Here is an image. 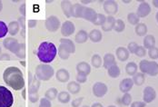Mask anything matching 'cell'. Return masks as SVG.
I'll return each instance as SVG.
<instances>
[{
    "instance_id": "d590c367",
    "label": "cell",
    "mask_w": 158,
    "mask_h": 107,
    "mask_svg": "<svg viewBox=\"0 0 158 107\" xmlns=\"http://www.w3.org/2000/svg\"><path fill=\"white\" fill-rule=\"evenodd\" d=\"M121 103L122 105L128 106L132 104V95L129 93H124V95L122 96V99H121Z\"/></svg>"
},
{
    "instance_id": "c3c4849f",
    "label": "cell",
    "mask_w": 158,
    "mask_h": 107,
    "mask_svg": "<svg viewBox=\"0 0 158 107\" xmlns=\"http://www.w3.org/2000/svg\"><path fill=\"white\" fill-rule=\"evenodd\" d=\"M91 107H104V106H103V105H101V104H99V103H95V104H94V105H93Z\"/></svg>"
},
{
    "instance_id": "9a60e30c",
    "label": "cell",
    "mask_w": 158,
    "mask_h": 107,
    "mask_svg": "<svg viewBox=\"0 0 158 107\" xmlns=\"http://www.w3.org/2000/svg\"><path fill=\"white\" fill-rule=\"evenodd\" d=\"M77 74H83V75L88 76L91 73V66L86 62H80L77 65Z\"/></svg>"
},
{
    "instance_id": "52a82bcc",
    "label": "cell",
    "mask_w": 158,
    "mask_h": 107,
    "mask_svg": "<svg viewBox=\"0 0 158 107\" xmlns=\"http://www.w3.org/2000/svg\"><path fill=\"white\" fill-rule=\"evenodd\" d=\"M156 97V92L152 86H146L143 90V99L145 104H150L152 103Z\"/></svg>"
},
{
    "instance_id": "484cf974",
    "label": "cell",
    "mask_w": 158,
    "mask_h": 107,
    "mask_svg": "<svg viewBox=\"0 0 158 107\" xmlns=\"http://www.w3.org/2000/svg\"><path fill=\"white\" fill-rule=\"evenodd\" d=\"M107 73H108V76L112 77V78H117V77L120 76L121 71H120L119 66L115 64L112 65V66H110L107 69Z\"/></svg>"
},
{
    "instance_id": "4fadbf2b",
    "label": "cell",
    "mask_w": 158,
    "mask_h": 107,
    "mask_svg": "<svg viewBox=\"0 0 158 107\" xmlns=\"http://www.w3.org/2000/svg\"><path fill=\"white\" fill-rule=\"evenodd\" d=\"M134 86V82L132 78L123 79L119 84V89L122 93H128Z\"/></svg>"
},
{
    "instance_id": "8992f818",
    "label": "cell",
    "mask_w": 158,
    "mask_h": 107,
    "mask_svg": "<svg viewBox=\"0 0 158 107\" xmlns=\"http://www.w3.org/2000/svg\"><path fill=\"white\" fill-rule=\"evenodd\" d=\"M108 91V87L106 84L101 82H96L93 85V93L96 97H103L106 94Z\"/></svg>"
},
{
    "instance_id": "277c9868",
    "label": "cell",
    "mask_w": 158,
    "mask_h": 107,
    "mask_svg": "<svg viewBox=\"0 0 158 107\" xmlns=\"http://www.w3.org/2000/svg\"><path fill=\"white\" fill-rule=\"evenodd\" d=\"M14 103L12 93L6 87L0 85V107H11Z\"/></svg>"
},
{
    "instance_id": "7a4b0ae2",
    "label": "cell",
    "mask_w": 158,
    "mask_h": 107,
    "mask_svg": "<svg viewBox=\"0 0 158 107\" xmlns=\"http://www.w3.org/2000/svg\"><path fill=\"white\" fill-rule=\"evenodd\" d=\"M57 54L56 46L51 42H43L40 44L37 50V57L42 63H51Z\"/></svg>"
},
{
    "instance_id": "6da1fadb",
    "label": "cell",
    "mask_w": 158,
    "mask_h": 107,
    "mask_svg": "<svg viewBox=\"0 0 158 107\" xmlns=\"http://www.w3.org/2000/svg\"><path fill=\"white\" fill-rule=\"evenodd\" d=\"M4 81L5 83L15 90H20L25 85L24 76L20 69L17 67H8L4 72Z\"/></svg>"
},
{
    "instance_id": "8fae6325",
    "label": "cell",
    "mask_w": 158,
    "mask_h": 107,
    "mask_svg": "<svg viewBox=\"0 0 158 107\" xmlns=\"http://www.w3.org/2000/svg\"><path fill=\"white\" fill-rule=\"evenodd\" d=\"M46 26L48 30L55 32L60 27V20L56 16H50L46 22Z\"/></svg>"
},
{
    "instance_id": "30bf717a",
    "label": "cell",
    "mask_w": 158,
    "mask_h": 107,
    "mask_svg": "<svg viewBox=\"0 0 158 107\" xmlns=\"http://www.w3.org/2000/svg\"><path fill=\"white\" fill-rule=\"evenodd\" d=\"M150 13H151L150 5L147 2H141V4L137 8V12L135 14L138 15L139 18H142V17H146Z\"/></svg>"
},
{
    "instance_id": "2e32d148",
    "label": "cell",
    "mask_w": 158,
    "mask_h": 107,
    "mask_svg": "<svg viewBox=\"0 0 158 107\" xmlns=\"http://www.w3.org/2000/svg\"><path fill=\"white\" fill-rule=\"evenodd\" d=\"M60 45H62L68 51L69 54H74L76 52V46H75L74 42L68 38L60 39Z\"/></svg>"
},
{
    "instance_id": "f546056e",
    "label": "cell",
    "mask_w": 158,
    "mask_h": 107,
    "mask_svg": "<svg viewBox=\"0 0 158 107\" xmlns=\"http://www.w3.org/2000/svg\"><path fill=\"white\" fill-rule=\"evenodd\" d=\"M127 21L130 25L132 26H136L139 24L140 18L138 17V15H136L135 13H129L127 15Z\"/></svg>"
},
{
    "instance_id": "603a6c76",
    "label": "cell",
    "mask_w": 158,
    "mask_h": 107,
    "mask_svg": "<svg viewBox=\"0 0 158 107\" xmlns=\"http://www.w3.org/2000/svg\"><path fill=\"white\" fill-rule=\"evenodd\" d=\"M70 76H69V73L66 69H60L57 71L56 73V79L62 83H65L69 80Z\"/></svg>"
},
{
    "instance_id": "816d5d0a",
    "label": "cell",
    "mask_w": 158,
    "mask_h": 107,
    "mask_svg": "<svg viewBox=\"0 0 158 107\" xmlns=\"http://www.w3.org/2000/svg\"><path fill=\"white\" fill-rule=\"evenodd\" d=\"M124 3H130V1H123Z\"/></svg>"
},
{
    "instance_id": "4dcf8cb0",
    "label": "cell",
    "mask_w": 158,
    "mask_h": 107,
    "mask_svg": "<svg viewBox=\"0 0 158 107\" xmlns=\"http://www.w3.org/2000/svg\"><path fill=\"white\" fill-rule=\"evenodd\" d=\"M126 29V24L122 19H117L115 20L114 26V30L117 33H121Z\"/></svg>"
},
{
    "instance_id": "d6986e66",
    "label": "cell",
    "mask_w": 158,
    "mask_h": 107,
    "mask_svg": "<svg viewBox=\"0 0 158 107\" xmlns=\"http://www.w3.org/2000/svg\"><path fill=\"white\" fill-rule=\"evenodd\" d=\"M115 57L113 54L108 53V54H106L105 56H104V62H103V66L106 68V69H108L110 66L115 64Z\"/></svg>"
},
{
    "instance_id": "bcb514c9",
    "label": "cell",
    "mask_w": 158,
    "mask_h": 107,
    "mask_svg": "<svg viewBox=\"0 0 158 107\" xmlns=\"http://www.w3.org/2000/svg\"><path fill=\"white\" fill-rule=\"evenodd\" d=\"M10 27H12V30H11V34L12 35H15L17 30H18V28H17V24L16 23H12L11 25H10Z\"/></svg>"
},
{
    "instance_id": "d4e9b609",
    "label": "cell",
    "mask_w": 158,
    "mask_h": 107,
    "mask_svg": "<svg viewBox=\"0 0 158 107\" xmlns=\"http://www.w3.org/2000/svg\"><path fill=\"white\" fill-rule=\"evenodd\" d=\"M132 79H133L134 84H136L137 86H141L145 82V76L144 74L140 72V73H136Z\"/></svg>"
},
{
    "instance_id": "7bdbcfd3",
    "label": "cell",
    "mask_w": 158,
    "mask_h": 107,
    "mask_svg": "<svg viewBox=\"0 0 158 107\" xmlns=\"http://www.w3.org/2000/svg\"><path fill=\"white\" fill-rule=\"evenodd\" d=\"M83 100H84V97H79V98H77V99L73 100L72 104H71L72 107H79V105L82 104Z\"/></svg>"
},
{
    "instance_id": "db71d44e",
    "label": "cell",
    "mask_w": 158,
    "mask_h": 107,
    "mask_svg": "<svg viewBox=\"0 0 158 107\" xmlns=\"http://www.w3.org/2000/svg\"><path fill=\"white\" fill-rule=\"evenodd\" d=\"M83 107H89V106H87V105H84Z\"/></svg>"
},
{
    "instance_id": "836d02e7",
    "label": "cell",
    "mask_w": 158,
    "mask_h": 107,
    "mask_svg": "<svg viewBox=\"0 0 158 107\" xmlns=\"http://www.w3.org/2000/svg\"><path fill=\"white\" fill-rule=\"evenodd\" d=\"M106 16L104 14H97L93 24L95 26H101L102 27L104 25V23L106 22Z\"/></svg>"
},
{
    "instance_id": "f35d334b",
    "label": "cell",
    "mask_w": 158,
    "mask_h": 107,
    "mask_svg": "<svg viewBox=\"0 0 158 107\" xmlns=\"http://www.w3.org/2000/svg\"><path fill=\"white\" fill-rule=\"evenodd\" d=\"M148 56L150 58H152L153 60H156L158 58V48L157 47H154L152 49H149L148 51Z\"/></svg>"
},
{
    "instance_id": "ba28073f",
    "label": "cell",
    "mask_w": 158,
    "mask_h": 107,
    "mask_svg": "<svg viewBox=\"0 0 158 107\" xmlns=\"http://www.w3.org/2000/svg\"><path fill=\"white\" fill-rule=\"evenodd\" d=\"M104 10L108 15H115L118 11V5L113 0H108L104 3Z\"/></svg>"
},
{
    "instance_id": "7dc6e473",
    "label": "cell",
    "mask_w": 158,
    "mask_h": 107,
    "mask_svg": "<svg viewBox=\"0 0 158 107\" xmlns=\"http://www.w3.org/2000/svg\"><path fill=\"white\" fill-rule=\"evenodd\" d=\"M152 3H153V6H154L155 7L158 8V0H154Z\"/></svg>"
},
{
    "instance_id": "5bb4252c",
    "label": "cell",
    "mask_w": 158,
    "mask_h": 107,
    "mask_svg": "<svg viewBox=\"0 0 158 107\" xmlns=\"http://www.w3.org/2000/svg\"><path fill=\"white\" fill-rule=\"evenodd\" d=\"M115 55H116V57H117L118 60H120L121 62H126L129 58L130 53L128 52L127 48L123 47V46H120V47H118L116 49Z\"/></svg>"
},
{
    "instance_id": "d6a6232c",
    "label": "cell",
    "mask_w": 158,
    "mask_h": 107,
    "mask_svg": "<svg viewBox=\"0 0 158 107\" xmlns=\"http://www.w3.org/2000/svg\"><path fill=\"white\" fill-rule=\"evenodd\" d=\"M91 64L95 68H99L103 64V60H102V58H101V56L99 55L95 54L91 58Z\"/></svg>"
},
{
    "instance_id": "cb8c5ba5",
    "label": "cell",
    "mask_w": 158,
    "mask_h": 107,
    "mask_svg": "<svg viewBox=\"0 0 158 107\" xmlns=\"http://www.w3.org/2000/svg\"><path fill=\"white\" fill-rule=\"evenodd\" d=\"M84 7H85V6H83L81 4H78V3L73 5V7H72V16L77 17V18H81Z\"/></svg>"
},
{
    "instance_id": "74e56055",
    "label": "cell",
    "mask_w": 158,
    "mask_h": 107,
    "mask_svg": "<svg viewBox=\"0 0 158 107\" xmlns=\"http://www.w3.org/2000/svg\"><path fill=\"white\" fill-rule=\"evenodd\" d=\"M46 95L49 100H53L57 96V90L56 88H51L47 92Z\"/></svg>"
},
{
    "instance_id": "4316f807",
    "label": "cell",
    "mask_w": 158,
    "mask_h": 107,
    "mask_svg": "<svg viewBox=\"0 0 158 107\" xmlns=\"http://www.w3.org/2000/svg\"><path fill=\"white\" fill-rule=\"evenodd\" d=\"M137 69H138V66L135 62L128 63L126 66V71H127V75L132 76H134L137 73Z\"/></svg>"
},
{
    "instance_id": "f907efd6",
    "label": "cell",
    "mask_w": 158,
    "mask_h": 107,
    "mask_svg": "<svg viewBox=\"0 0 158 107\" xmlns=\"http://www.w3.org/2000/svg\"><path fill=\"white\" fill-rule=\"evenodd\" d=\"M156 21H157L158 23V12L156 13Z\"/></svg>"
},
{
    "instance_id": "7402d4cb",
    "label": "cell",
    "mask_w": 158,
    "mask_h": 107,
    "mask_svg": "<svg viewBox=\"0 0 158 107\" xmlns=\"http://www.w3.org/2000/svg\"><path fill=\"white\" fill-rule=\"evenodd\" d=\"M76 42L78 44H84L87 41L88 39V34L87 32L85 30H80L77 32V34L76 35Z\"/></svg>"
},
{
    "instance_id": "8d00e7d4",
    "label": "cell",
    "mask_w": 158,
    "mask_h": 107,
    "mask_svg": "<svg viewBox=\"0 0 158 107\" xmlns=\"http://www.w3.org/2000/svg\"><path fill=\"white\" fill-rule=\"evenodd\" d=\"M8 32V27L6 24L3 21H0V38L5 37Z\"/></svg>"
},
{
    "instance_id": "681fc988",
    "label": "cell",
    "mask_w": 158,
    "mask_h": 107,
    "mask_svg": "<svg viewBox=\"0 0 158 107\" xmlns=\"http://www.w3.org/2000/svg\"><path fill=\"white\" fill-rule=\"evenodd\" d=\"M92 1H81V5L82 4H84V5H87V4H89V3H91Z\"/></svg>"
},
{
    "instance_id": "60d3db41",
    "label": "cell",
    "mask_w": 158,
    "mask_h": 107,
    "mask_svg": "<svg viewBox=\"0 0 158 107\" xmlns=\"http://www.w3.org/2000/svg\"><path fill=\"white\" fill-rule=\"evenodd\" d=\"M137 47H138V45L135 42H130L128 44V46H127V50L130 54H135Z\"/></svg>"
},
{
    "instance_id": "f1b7e54d",
    "label": "cell",
    "mask_w": 158,
    "mask_h": 107,
    "mask_svg": "<svg viewBox=\"0 0 158 107\" xmlns=\"http://www.w3.org/2000/svg\"><path fill=\"white\" fill-rule=\"evenodd\" d=\"M67 90L72 94H77L81 90V85L77 82H70L67 84Z\"/></svg>"
},
{
    "instance_id": "83f0119b",
    "label": "cell",
    "mask_w": 158,
    "mask_h": 107,
    "mask_svg": "<svg viewBox=\"0 0 158 107\" xmlns=\"http://www.w3.org/2000/svg\"><path fill=\"white\" fill-rule=\"evenodd\" d=\"M135 32L139 36H144L147 34V26L143 23H139L138 25L135 26Z\"/></svg>"
},
{
    "instance_id": "f6af8a7d",
    "label": "cell",
    "mask_w": 158,
    "mask_h": 107,
    "mask_svg": "<svg viewBox=\"0 0 158 107\" xmlns=\"http://www.w3.org/2000/svg\"><path fill=\"white\" fill-rule=\"evenodd\" d=\"M40 107H51V103L47 99H42Z\"/></svg>"
},
{
    "instance_id": "b9f144b4",
    "label": "cell",
    "mask_w": 158,
    "mask_h": 107,
    "mask_svg": "<svg viewBox=\"0 0 158 107\" xmlns=\"http://www.w3.org/2000/svg\"><path fill=\"white\" fill-rule=\"evenodd\" d=\"M87 81V76L83 75V74H77V82L78 84H84Z\"/></svg>"
},
{
    "instance_id": "e0dca14e",
    "label": "cell",
    "mask_w": 158,
    "mask_h": 107,
    "mask_svg": "<svg viewBox=\"0 0 158 107\" xmlns=\"http://www.w3.org/2000/svg\"><path fill=\"white\" fill-rule=\"evenodd\" d=\"M143 44L145 49H152L156 47V37L152 35H146L143 38Z\"/></svg>"
},
{
    "instance_id": "ffe728a7",
    "label": "cell",
    "mask_w": 158,
    "mask_h": 107,
    "mask_svg": "<svg viewBox=\"0 0 158 107\" xmlns=\"http://www.w3.org/2000/svg\"><path fill=\"white\" fill-rule=\"evenodd\" d=\"M61 7L63 10L64 14L66 17H71L72 16V7L73 5L71 4L70 1H62L61 2Z\"/></svg>"
},
{
    "instance_id": "ac0fdd59",
    "label": "cell",
    "mask_w": 158,
    "mask_h": 107,
    "mask_svg": "<svg viewBox=\"0 0 158 107\" xmlns=\"http://www.w3.org/2000/svg\"><path fill=\"white\" fill-rule=\"evenodd\" d=\"M115 23V18L113 15H108L106 16V22L102 26V29L105 32H110L111 30L114 29V26Z\"/></svg>"
},
{
    "instance_id": "5b68a950",
    "label": "cell",
    "mask_w": 158,
    "mask_h": 107,
    "mask_svg": "<svg viewBox=\"0 0 158 107\" xmlns=\"http://www.w3.org/2000/svg\"><path fill=\"white\" fill-rule=\"evenodd\" d=\"M37 76L42 80H49L54 75V69L48 64H42L37 67Z\"/></svg>"
},
{
    "instance_id": "9c48e42d",
    "label": "cell",
    "mask_w": 158,
    "mask_h": 107,
    "mask_svg": "<svg viewBox=\"0 0 158 107\" xmlns=\"http://www.w3.org/2000/svg\"><path fill=\"white\" fill-rule=\"evenodd\" d=\"M96 15H97V13L95 12L93 8L88 7V6H85L84 9H83V12H82L81 18H83L85 20H87V21L93 23L95 21Z\"/></svg>"
},
{
    "instance_id": "7c38bea8",
    "label": "cell",
    "mask_w": 158,
    "mask_h": 107,
    "mask_svg": "<svg viewBox=\"0 0 158 107\" xmlns=\"http://www.w3.org/2000/svg\"><path fill=\"white\" fill-rule=\"evenodd\" d=\"M75 30H76L75 25L71 21H65L61 27V34L64 37L73 35L75 33Z\"/></svg>"
},
{
    "instance_id": "1f68e13d",
    "label": "cell",
    "mask_w": 158,
    "mask_h": 107,
    "mask_svg": "<svg viewBox=\"0 0 158 107\" xmlns=\"http://www.w3.org/2000/svg\"><path fill=\"white\" fill-rule=\"evenodd\" d=\"M57 98H58V101L60 103H63V104H67L70 102V99H71V95L70 93L67 92H61L58 93L57 95Z\"/></svg>"
},
{
    "instance_id": "44dd1931",
    "label": "cell",
    "mask_w": 158,
    "mask_h": 107,
    "mask_svg": "<svg viewBox=\"0 0 158 107\" xmlns=\"http://www.w3.org/2000/svg\"><path fill=\"white\" fill-rule=\"evenodd\" d=\"M88 38H90V40L94 43H98L102 40L103 38V35L101 33V31L98 29H94L88 34Z\"/></svg>"
},
{
    "instance_id": "e575fe53",
    "label": "cell",
    "mask_w": 158,
    "mask_h": 107,
    "mask_svg": "<svg viewBox=\"0 0 158 107\" xmlns=\"http://www.w3.org/2000/svg\"><path fill=\"white\" fill-rule=\"evenodd\" d=\"M58 55H59V56H60L62 59H64V60L68 59V57H69V56H70V54L68 53V51H67L62 45H60L59 47H58Z\"/></svg>"
},
{
    "instance_id": "ab89813d",
    "label": "cell",
    "mask_w": 158,
    "mask_h": 107,
    "mask_svg": "<svg viewBox=\"0 0 158 107\" xmlns=\"http://www.w3.org/2000/svg\"><path fill=\"white\" fill-rule=\"evenodd\" d=\"M135 55L136 56H138V57H143V56H145V55H146V49H145L143 46H138L136 51H135Z\"/></svg>"
},
{
    "instance_id": "f5cc1de1",
    "label": "cell",
    "mask_w": 158,
    "mask_h": 107,
    "mask_svg": "<svg viewBox=\"0 0 158 107\" xmlns=\"http://www.w3.org/2000/svg\"><path fill=\"white\" fill-rule=\"evenodd\" d=\"M108 107H116V106H114V105H109Z\"/></svg>"
},
{
    "instance_id": "3957f363",
    "label": "cell",
    "mask_w": 158,
    "mask_h": 107,
    "mask_svg": "<svg viewBox=\"0 0 158 107\" xmlns=\"http://www.w3.org/2000/svg\"><path fill=\"white\" fill-rule=\"evenodd\" d=\"M139 69L143 74L150 76H156L158 75V63L156 61L142 60L139 64Z\"/></svg>"
},
{
    "instance_id": "ee69618b",
    "label": "cell",
    "mask_w": 158,
    "mask_h": 107,
    "mask_svg": "<svg viewBox=\"0 0 158 107\" xmlns=\"http://www.w3.org/2000/svg\"><path fill=\"white\" fill-rule=\"evenodd\" d=\"M146 106V104L143 101H135V102H133L131 104V107H145Z\"/></svg>"
}]
</instances>
